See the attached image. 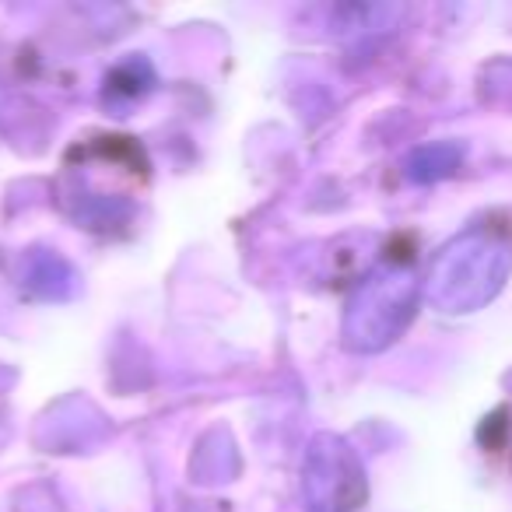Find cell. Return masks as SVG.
<instances>
[{"label": "cell", "mask_w": 512, "mask_h": 512, "mask_svg": "<svg viewBox=\"0 0 512 512\" xmlns=\"http://www.w3.org/2000/svg\"><path fill=\"white\" fill-rule=\"evenodd\" d=\"M512 271V239L495 225H474L435 253L425 299L449 316L477 313L505 288Z\"/></svg>", "instance_id": "obj_1"}, {"label": "cell", "mask_w": 512, "mask_h": 512, "mask_svg": "<svg viewBox=\"0 0 512 512\" xmlns=\"http://www.w3.org/2000/svg\"><path fill=\"white\" fill-rule=\"evenodd\" d=\"M421 281L414 267L407 264H379L365 274V281L355 288L344 313V348L358 355H376L390 348L418 313Z\"/></svg>", "instance_id": "obj_2"}, {"label": "cell", "mask_w": 512, "mask_h": 512, "mask_svg": "<svg viewBox=\"0 0 512 512\" xmlns=\"http://www.w3.org/2000/svg\"><path fill=\"white\" fill-rule=\"evenodd\" d=\"M463 162V148L453 141H439V144H425L407 158V176L414 183H435V179H446L460 169Z\"/></svg>", "instance_id": "obj_4"}, {"label": "cell", "mask_w": 512, "mask_h": 512, "mask_svg": "<svg viewBox=\"0 0 512 512\" xmlns=\"http://www.w3.org/2000/svg\"><path fill=\"white\" fill-rule=\"evenodd\" d=\"M309 512H355L365 502V467L341 435H316L302 467Z\"/></svg>", "instance_id": "obj_3"}]
</instances>
